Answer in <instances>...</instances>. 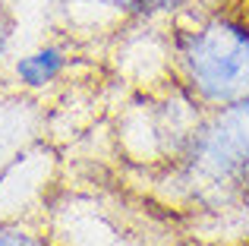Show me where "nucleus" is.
<instances>
[{
    "mask_svg": "<svg viewBox=\"0 0 249 246\" xmlns=\"http://www.w3.org/2000/svg\"><path fill=\"white\" fill-rule=\"evenodd\" d=\"M189 76L205 98H249V29L240 22H212L189 44Z\"/></svg>",
    "mask_w": 249,
    "mask_h": 246,
    "instance_id": "nucleus-1",
    "label": "nucleus"
},
{
    "mask_svg": "<svg viewBox=\"0 0 249 246\" xmlns=\"http://www.w3.org/2000/svg\"><path fill=\"white\" fill-rule=\"evenodd\" d=\"M212 161L221 171L240 174L243 183L249 180V98L227 107V114L218 120V129L208 139Z\"/></svg>",
    "mask_w": 249,
    "mask_h": 246,
    "instance_id": "nucleus-2",
    "label": "nucleus"
},
{
    "mask_svg": "<svg viewBox=\"0 0 249 246\" xmlns=\"http://www.w3.org/2000/svg\"><path fill=\"white\" fill-rule=\"evenodd\" d=\"M63 63H67V57H63L60 48H41V51L22 57V60L16 63V76L25 82V86L38 88V86H48V82H54L57 76H60Z\"/></svg>",
    "mask_w": 249,
    "mask_h": 246,
    "instance_id": "nucleus-3",
    "label": "nucleus"
},
{
    "mask_svg": "<svg viewBox=\"0 0 249 246\" xmlns=\"http://www.w3.org/2000/svg\"><path fill=\"white\" fill-rule=\"evenodd\" d=\"M0 246H38V243L22 234H0Z\"/></svg>",
    "mask_w": 249,
    "mask_h": 246,
    "instance_id": "nucleus-4",
    "label": "nucleus"
}]
</instances>
